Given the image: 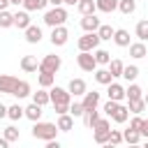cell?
<instances>
[{
    "label": "cell",
    "mask_w": 148,
    "mask_h": 148,
    "mask_svg": "<svg viewBox=\"0 0 148 148\" xmlns=\"http://www.w3.org/2000/svg\"><path fill=\"white\" fill-rule=\"evenodd\" d=\"M56 134H58L56 123L35 120V125H32V136H35V139H39V141H51V139H56Z\"/></svg>",
    "instance_id": "cell-1"
},
{
    "label": "cell",
    "mask_w": 148,
    "mask_h": 148,
    "mask_svg": "<svg viewBox=\"0 0 148 148\" xmlns=\"http://www.w3.org/2000/svg\"><path fill=\"white\" fill-rule=\"evenodd\" d=\"M65 21H67V9H65L62 5L51 7V9L44 14V23H46L49 28H53V25H65Z\"/></svg>",
    "instance_id": "cell-2"
},
{
    "label": "cell",
    "mask_w": 148,
    "mask_h": 148,
    "mask_svg": "<svg viewBox=\"0 0 148 148\" xmlns=\"http://www.w3.org/2000/svg\"><path fill=\"white\" fill-rule=\"evenodd\" d=\"M109 130H111V123H109V118H97L95 120V125H92V139H95V143H106L109 141Z\"/></svg>",
    "instance_id": "cell-3"
},
{
    "label": "cell",
    "mask_w": 148,
    "mask_h": 148,
    "mask_svg": "<svg viewBox=\"0 0 148 148\" xmlns=\"http://www.w3.org/2000/svg\"><path fill=\"white\" fill-rule=\"evenodd\" d=\"M60 67H62V58H60V56H53V53H49V56H44V58L39 60V67H37V72H51V74H56Z\"/></svg>",
    "instance_id": "cell-4"
},
{
    "label": "cell",
    "mask_w": 148,
    "mask_h": 148,
    "mask_svg": "<svg viewBox=\"0 0 148 148\" xmlns=\"http://www.w3.org/2000/svg\"><path fill=\"white\" fill-rule=\"evenodd\" d=\"M69 102H72V95L67 92V88L51 86V90H49V104H69Z\"/></svg>",
    "instance_id": "cell-5"
},
{
    "label": "cell",
    "mask_w": 148,
    "mask_h": 148,
    "mask_svg": "<svg viewBox=\"0 0 148 148\" xmlns=\"http://www.w3.org/2000/svg\"><path fill=\"white\" fill-rule=\"evenodd\" d=\"M76 46H79V51H95V49L99 46V37H97V32H86L83 37H79Z\"/></svg>",
    "instance_id": "cell-6"
},
{
    "label": "cell",
    "mask_w": 148,
    "mask_h": 148,
    "mask_svg": "<svg viewBox=\"0 0 148 148\" xmlns=\"http://www.w3.org/2000/svg\"><path fill=\"white\" fill-rule=\"evenodd\" d=\"M76 65H79V69H83V72H92V69L97 67L92 51H79V56H76Z\"/></svg>",
    "instance_id": "cell-7"
},
{
    "label": "cell",
    "mask_w": 148,
    "mask_h": 148,
    "mask_svg": "<svg viewBox=\"0 0 148 148\" xmlns=\"http://www.w3.org/2000/svg\"><path fill=\"white\" fill-rule=\"evenodd\" d=\"M69 39V30L65 25H53L51 28V44L53 46H65Z\"/></svg>",
    "instance_id": "cell-8"
},
{
    "label": "cell",
    "mask_w": 148,
    "mask_h": 148,
    "mask_svg": "<svg viewBox=\"0 0 148 148\" xmlns=\"http://www.w3.org/2000/svg\"><path fill=\"white\" fill-rule=\"evenodd\" d=\"M81 97H83V99H81L83 111H86V109H95V106H99V99H102V95H99L97 90H86Z\"/></svg>",
    "instance_id": "cell-9"
},
{
    "label": "cell",
    "mask_w": 148,
    "mask_h": 148,
    "mask_svg": "<svg viewBox=\"0 0 148 148\" xmlns=\"http://www.w3.org/2000/svg\"><path fill=\"white\" fill-rule=\"evenodd\" d=\"M106 97L113 99V102H123V99H125V88H123L120 83L111 81V83H106Z\"/></svg>",
    "instance_id": "cell-10"
},
{
    "label": "cell",
    "mask_w": 148,
    "mask_h": 148,
    "mask_svg": "<svg viewBox=\"0 0 148 148\" xmlns=\"http://www.w3.org/2000/svg\"><path fill=\"white\" fill-rule=\"evenodd\" d=\"M23 35H25V42H28V44H39L42 37H44V35H42V28L35 25V23H30V25L23 30Z\"/></svg>",
    "instance_id": "cell-11"
},
{
    "label": "cell",
    "mask_w": 148,
    "mask_h": 148,
    "mask_svg": "<svg viewBox=\"0 0 148 148\" xmlns=\"http://www.w3.org/2000/svg\"><path fill=\"white\" fill-rule=\"evenodd\" d=\"M16 81H18V79L12 76V74H0V95H12Z\"/></svg>",
    "instance_id": "cell-12"
},
{
    "label": "cell",
    "mask_w": 148,
    "mask_h": 148,
    "mask_svg": "<svg viewBox=\"0 0 148 148\" xmlns=\"http://www.w3.org/2000/svg\"><path fill=\"white\" fill-rule=\"evenodd\" d=\"M127 46H130V56H132V58H136V60H141V58H146V56H148L146 42H141V39H139V42H130Z\"/></svg>",
    "instance_id": "cell-13"
},
{
    "label": "cell",
    "mask_w": 148,
    "mask_h": 148,
    "mask_svg": "<svg viewBox=\"0 0 148 148\" xmlns=\"http://www.w3.org/2000/svg\"><path fill=\"white\" fill-rule=\"evenodd\" d=\"M86 90H88V86H86V81H83V79H72V81L67 83V92H69V95H74V97H81Z\"/></svg>",
    "instance_id": "cell-14"
},
{
    "label": "cell",
    "mask_w": 148,
    "mask_h": 148,
    "mask_svg": "<svg viewBox=\"0 0 148 148\" xmlns=\"http://www.w3.org/2000/svg\"><path fill=\"white\" fill-rule=\"evenodd\" d=\"M30 23H32V21H30V12H25V9H21V12H14V28H18V30H25Z\"/></svg>",
    "instance_id": "cell-15"
},
{
    "label": "cell",
    "mask_w": 148,
    "mask_h": 148,
    "mask_svg": "<svg viewBox=\"0 0 148 148\" xmlns=\"http://www.w3.org/2000/svg\"><path fill=\"white\" fill-rule=\"evenodd\" d=\"M99 23H102V21H99L95 14H83V18H81V28H83L86 32H95Z\"/></svg>",
    "instance_id": "cell-16"
},
{
    "label": "cell",
    "mask_w": 148,
    "mask_h": 148,
    "mask_svg": "<svg viewBox=\"0 0 148 148\" xmlns=\"http://www.w3.org/2000/svg\"><path fill=\"white\" fill-rule=\"evenodd\" d=\"M42 109H44V106H39V104H35V102H32V104H28V106L23 109V118H28V120H32V123H35V120H39V118H42V113H44Z\"/></svg>",
    "instance_id": "cell-17"
},
{
    "label": "cell",
    "mask_w": 148,
    "mask_h": 148,
    "mask_svg": "<svg viewBox=\"0 0 148 148\" xmlns=\"http://www.w3.org/2000/svg\"><path fill=\"white\" fill-rule=\"evenodd\" d=\"M113 42H116V46H127L130 44V32L125 30V28H113V37H111Z\"/></svg>",
    "instance_id": "cell-18"
},
{
    "label": "cell",
    "mask_w": 148,
    "mask_h": 148,
    "mask_svg": "<svg viewBox=\"0 0 148 148\" xmlns=\"http://www.w3.org/2000/svg\"><path fill=\"white\" fill-rule=\"evenodd\" d=\"M109 118H113L116 123H120V125H123V123H127V118H130V109H127L125 104H120V102H118V106L113 109V113H111Z\"/></svg>",
    "instance_id": "cell-19"
},
{
    "label": "cell",
    "mask_w": 148,
    "mask_h": 148,
    "mask_svg": "<svg viewBox=\"0 0 148 148\" xmlns=\"http://www.w3.org/2000/svg\"><path fill=\"white\" fill-rule=\"evenodd\" d=\"M56 127H58V132H69V130L74 127V118H72L69 113H58Z\"/></svg>",
    "instance_id": "cell-20"
},
{
    "label": "cell",
    "mask_w": 148,
    "mask_h": 148,
    "mask_svg": "<svg viewBox=\"0 0 148 148\" xmlns=\"http://www.w3.org/2000/svg\"><path fill=\"white\" fill-rule=\"evenodd\" d=\"M12 95H14V97H18V99L28 97V95H30V83H28V81H23V79H18V81H16V86H14V90H12Z\"/></svg>",
    "instance_id": "cell-21"
},
{
    "label": "cell",
    "mask_w": 148,
    "mask_h": 148,
    "mask_svg": "<svg viewBox=\"0 0 148 148\" xmlns=\"http://www.w3.org/2000/svg\"><path fill=\"white\" fill-rule=\"evenodd\" d=\"M116 7H118V0H95V9L102 12V14L116 12Z\"/></svg>",
    "instance_id": "cell-22"
},
{
    "label": "cell",
    "mask_w": 148,
    "mask_h": 148,
    "mask_svg": "<svg viewBox=\"0 0 148 148\" xmlns=\"http://www.w3.org/2000/svg\"><path fill=\"white\" fill-rule=\"evenodd\" d=\"M37 67H39V62H37L35 56H23V58H21V69H23V72L32 74V72H37Z\"/></svg>",
    "instance_id": "cell-23"
},
{
    "label": "cell",
    "mask_w": 148,
    "mask_h": 148,
    "mask_svg": "<svg viewBox=\"0 0 148 148\" xmlns=\"http://www.w3.org/2000/svg\"><path fill=\"white\" fill-rule=\"evenodd\" d=\"M21 5H23L25 12H42V9H46L49 0H23Z\"/></svg>",
    "instance_id": "cell-24"
},
{
    "label": "cell",
    "mask_w": 148,
    "mask_h": 148,
    "mask_svg": "<svg viewBox=\"0 0 148 148\" xmlns=\"http://www.w3.org/2000/svg\"><path fill=\"white\" fill-rule=\"evenodd\" d=\"M123 67H125V62H123V60H118V58H113V60H109V62H106V69H109V74H111L113 79H118V76L123 74Z\"/></svg>",
    "instance_id": "cell-25"
},
{
    "label": "cell",
    "mask_w": 148,
    "mask_h": 148,
    "mask_svg": "<svg viewBox=\"0 0 148 148\" xmlns=\"http://www.w3.org/2000/svg\"><path fill=\"white\" fill-rule=\"evenodd\" d=\"M92 74H95V81H97V83H102V86H106V83H111V81H113V76L109 74V69H106V67H102V69H99V67H95V69H92Z\"/></svg>",
    "instance_id": "cell-26"
},
{
    "label": "cell",
    "mask_w": 148,
    "mask_h": 148,
    "mask_svg": "<svg viewBox=\"0 0 148 148\" xmlns=\"http://www.w3.org/2000/svg\"><path fill=\"white\" fill-rule=\"evenodd\" d=\"M136 97H143V88L134 81H130V86L125 88V99H136Z\"/></svg>",
    "instance_id": "cell-27"
},
{
    "label": "cell",
    "mask_w": 148,
    "mask_h": 148,
    "mask_svg": "<svg viewBox=\"0 0 148 148\" xmlns=\"http://www.w3.org/2000/svg\"><path fill=\"white\" fill-rule=\"evenodd\" d=\"M127 109H130V113H132V116H134V113H143V111H146V99H143V97L127 99Z\"/></svg>",
    "instance_id": "cell-28"
},
{
    "label": "cell",
    "mask_w": 148,
    "mask_h": 148,
    "mask_svg": "<svg viewBox=\"0 0 148 148\" xmlns=\"http://www.w3.org/2000/svg\"><path fill=\"white\" fill-rule=\"evenodd\" d=\"M116 9L120 14H125V16H130V14L136 12V0H118V7Z\"/></svg>",
    "instance_id": "cell-29"
},
{
    "label": "cell",
    "mask_w": 148,
    "mask_h": 148,
    "mask_svg": "<svg viewBox=\"0 0 148 148\" xmlns=\"http://www.w3.org/2000/svg\"><path fill=\"white\" fill-rule=\"evenodd\" d=\"M37 83H39V88H51V86L56 83V74H51V72H39V74H37Z\"/></svg>",
    "instance_id": "cell-30"
},
{
    "label": "cell",
    "mask_w": 148,
    "mask_h": 148,
    "mask_svg": "<svg viewBox=\"0 0 148 148\" xmlns=\"http://www.w3.org/2000/svg\"><path fill=\"white\" fill-rule=\"evenodd\" d=\"M81 118H83V125H86V127H92V125H95V120L99 118L97 106H95V109H86V111L81 113Z\"/></svg>",
    "instance_id": "cell-31"
},
{
    "label": "cell",
    "mask_w": 148,
    "mask_h": 148,
    "mask_svg": "<svg viewBox=\"0 0 148 148\" xmlns=\"http://www.w3.org/2000/svg\"><path fill=\"white\" fill-rule=\"evenodd\" d=\"M95 32H97V37H99V42H106V39H111V37H113V28H111L109 23H99Z\"/></svg>",
    "instance_id": "cell-32"
},
{
    "label": "cell",
    "mask_w": 148,
    "mask_h": 148,
    "mask_svg": "<svg viewBox=\"0 0 148 148\" xmlns=\"http://www.w3.org/2000/svg\"><path fill=\"white\" fill-rule=\"evenodd\" d=\"M32 95V102L39 104V106H46L49 104V88H39L37 92H30Z\"/></svg>",
    "instance_id": "cell-33"
},
{
    "label": "cell",
    "mask_w": 148,
    "mask_h": 148,
    "mask_svg": "<svg viewBox=\"0 0 148 148\" xmlns=\"http://www.w3.org/2000/svg\"><path fill=\"white\" fill-rule=\"evenodd\" d=\"M76 9H79V14L83 16V14H95L97 9H95V0H79L76 2Z\"/></svg>",
    "instance_id": "cell-34"
},
{
    "label": "cell",
    "mask_w": 148,
    "mask_h": 148,
    "mask_svg": "<svg viewBox=\"0 0 148 148\" xmlns=\"http://www.w3.org/2000/svg\"><path fill=\"white\" fill-rule=\"evenodd\" d=\"M92 56H95V62H97V67H99V65H104V67H106V62L111 60V53H109V51H104V49H99V46L92 51Z\"/></svg>",
    "instance_id": "cell-35"
},
{
    "label": "cell",
    "mask_w": 148,
    "mask_h": 148,
    "mask_svg": "<svg viewBox=\"0 0 148 148\" xmlns=\"http://www.w3.org/2000/svg\"><path fill=\"white\" fill-rule=\"evenodd\" d=\"M134 32H136V39H141V42H146V39H148V21H146V18H141V21L136 23V28H134Z\"/></svg>",
    "instance_id": "cell-36"
},
{
    "label": "cell",
    "mask_w": 148,
    "mask_h": 148,
    "mask_svg": "<svg viewBox=\"0 0 148 148\" xmlns=\"http://www.w3.org/2000/svg\"><path fill=\"white\" fill-rule=\"evenodd\" d=\"M120 76H123L125 81H136V76H139V67H136V65H125Z\"/></svg>",
    "instance_id": "cell-37"
},
{
    "label": "cell",
    "mask_w": 148,
    "mask_h": 148,
    "mask_svg": "<svg viewBox=\"0 0 148 148\" xmlns=\"http://www.w3.org/2000/svg\"><path fill=\"white\" fill-rule=\"evenodd\" d=\"M7 118H9V120H21V118H23V106H21V104L7 106Z\"/></svg>",
    "instance_id": "cell-38"
},
{
    "label": "cell",
    "mask_w": 148,
    "mask_h": 148,
    "mask_svg": "<svg viewBox=\"0 0 148 148\" xmlns=\"http://www.w3.org/2000/svg\"><path fill=\"white\" fill-rule=\"evenodd\" d=\"M120 134H123V141H127V143H139V141H141V136H139V132H136V130H132V127H127V130H123Z\"/></svg>",
    "instance_id": "cell-39"
},
{
    "label": "cell",
    "mask_w": 148,
    "mask_h": 148,
    "mask_svg": "<svg viewBox=\"0 0 148 148\" xmlns=\"http://www.w3.org/2000/svg\"><path fill=\"white\" fill-rule=\"evenodd\" d=\"M14 25V14L7 9H0V28H12Z\"/></svg>",
    "instance_id": "cell-40"
},
{
    "label": "cell",
    "mask_w": 148,
    "mask_h": 148,
    "mask_svg": "<svg viewBox=\"0 0 148 148\" xmlns=\"http://www.w3.org/2000/svg\"><path fill=\"white\" fill-rule=\"evenodd\" d=\"M2 136H5L9 143H14V141H18V130H16L14 125H9V127H5V130H2Z\"/></svg>",
    "instance_id": "cell-41"
},
{
    "label": "cell",
    "mask_w": 148,
    "mask_h": 148,
    "mask_svg": "<svg viewBox=\"0 0 148 148\" xmlns=\"http://www.w3.org/2000/svg\"><path fill=\"white\" fill-rule=\"evenodd\" d=\"M67 113L72 116V118H81V113H83V106H81V102H69V109H67Z\"/></svg>",
    "instance_id": "cell-42"
},
{
    "label": "cell",
    "mask_w": 148,
    "mask_h": 148,
    "mask_svg": "<svg viewBox=\"0 0 148 148\" xmlns=\"http://www.w3.org/2000/svg\"><path fill=\"white\" fill-rule=\"evenodd\" d=\"M106 143H111V146L123 143V134H120V130H109V141H106Z\"/></svg>",
    "instance_id": "cell-43"
},
{
    "label": "cell",
    "mask_w": 148,
    "mask_h": 148,
    "mask_svg": "<svg viewBox=\"0 0 148 148\" xmlns=\"http://www.w3.org/2000/svg\"><path fill=\"white\" fill-rule=\"evenodd\" d=\"M136 132H139V136H141V139H148V120H146V118H141V123H139V130H136Z\"/></svg>",
    "instance_id": "cell-44"
},
{
    "label": "cell",
    "mask_w": 148,
    "mask_h": 148,
    "mask_svg": "<svg viewBox=\"0 0 148 148\" xmlns=\"http://www.w3.org/2000/svg\"><path fill=\"white\" fill-rule=\"evenodd\" d=\"M116 106H118V102H113V99H106V102H104V106H102V111H104L106 116H111Z\"/></svg>",
    "instance_id": "cell-45"
},
{
    "label": "cell",
    "mask_w": 148,
    "mask_h": 148,
    "mask_svg": "<svg viewBox=\"0 0 148 148\" xmlns=\"http://www.w3.org/2000/svg\"><path fill=\"white\" fill-rule=\"evenodd\" d=\"M53 109H56V113H67L69 104H53Z\"/></svg>",
    "instance_id": "cell-46"
},
{
    "label": "cell",
    "mask_w": 148,
    "mask_h": 148,
    "mask_svg": "<svg viewBox=\"0 0 148 148\" xmlns=\"http://www.w3.org/2000/svg\"><path fill=\"white\" fill-rule=\"evenodd\" d=\"M0 118H7V106L0 102Z\"/></svg>",
    "instance_id": "cell-47"
},
{
    "label": "cell",
    "mask_w": 148,
    "mask_h": 148,
    "mask_svg": "<svg viewBox=\"0 0 148 148\" xmlns=\"http://www.w3.org/2000/svg\"><path fill=\"white\" fill-rule=\"evenodd\" d=\"M49 5L51 7H58V5H62V0H49Z\"/></svg>",
    "instance_id": "cell-48"
},
{
    "label": "cell",
    "mask_w": 148,
    "mask_h": 148,
    "mask_svg": "<svg viewBox=\"0 0 148 148\" xmlns=\"http://www.w3.org/2000/svg\"><path fill=\"white\" fill-rule=\"evenodd\" d=\"M9 7V0H0V9H7Z\"/></svg>",
    "instance_id": "cell-49"
},
{
    "label": "cell",
    "mask_w": 148,
    "mask_h": 148,
    "mask_svg": "<svg viewBox=\"0 0 148 148\" xmlns=\"http://www.w3.org/2000/svg\"><path fill=\"white\" fill-rule=\"evenodd\" d=\"M76 2H79V0H62V5H69V7H74Z\"/></svg>",
    "instance_id": "cell-50"
},
{
    "label": "cell",
    "mask_w": 148,
    "mask_h": 148,
    "mask_svg": "<svg viewBox=\"0 0 148 148\" xmlns=\"http://www.w3.org/2000/svg\"><path fill=\"white\" fill-rule=\"evenodd\" d=\"M21 2H23V0H9V5H16V7H18Z\"/></svg>",
    "instance_id": "cell-51"
}]
</instances>
